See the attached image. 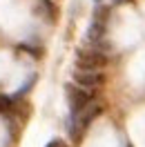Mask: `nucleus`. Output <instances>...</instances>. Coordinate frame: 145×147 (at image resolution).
<instances>
[{
  "label": "nucleus",
  "mask_w": 145,
  "mask_h": 147,
  "mask_svg": "<svg viewBox=\"0 0 145 147\" xmlns=\"http://www.w3.org/2000/svg\"><path fill=\"white\" fill-rule=\"evenodd\" d=\"M76 65L78 69H89V71H98L107 65V56L98 51V49H91V51H78L76 54Z\"/></svg>",
  "instance_id": "f257e3e1"
},
{
  "label": "nucleus",
  "mask_w": 145,
  "mask_h": 147,
  "mask_svg": "<svg viewBox=\"0 0 145 147\" xmlns=\"http://www.w3.org/2000/svg\"><path fill=\"white\" fill-rule=\"evenodd\" d=\"M65 92H67V100H69V109H72V114H78L81 109H85V107L91 102V94L85 92V87L67 85Z\"/></svg>",
  "instance_id": "f03ea898"
},
{
  "label": "nucleus",
  "mask_w": 145,
  "mask_h": 147,
  "mask_svg": "<svg viewBox=\"0 0 145 147\" xmlns=\"http://www.w3.org/2000/svg\"><path fill=\"white\" fill-rule=\"evenodd\" d=\"M103 80H105L103 74L89 71V69H76V74H74V83L78 87H85V89H94V87L103 85Z\"/></svg>",
  "instance_id": "7ed1b4c3"
},
{
  "label": "nucleus",
  "mask_w": 145,
  "mask_h": 147,
  "mask_svg": "<svg viewBox=\"0 0 145 147\" xmlns=\"http://www.w3.org/2000/svg\"><path fill=\"white\" fill-rule=\"evenodd\" d=\"M36 13H38V16H43L47 22H54V20H56V7H54V2H49V0H40V2L36 5Z\"/></svg>",
  "instance_id": "20e7f679"
},
{
  "label": "nucleus",
  "mask_w": 145,
  "mask_h": 147,
  "mask_svg": "<svg viewBox=\"0 0 145 147\" xmlns=\"http://www.w3.org/2000/svg\"><path fill=\"white\" fill-rule=\"evenodd\" d=\"M103 36H105V22L94 20V22L89 25V29H87V40L94 42V45H98L100 40H103Z\"/></svg>",
  "instance_id": "39448f33"
},
{
  "label": "nucleus",
  "mask_w": 145,
  "mask_h": 147,
  "mask_svg": "<svg viewBox=\"0 0 145 147\" xmlns=\"http://www.w3.org/2000/svg\"><path fill=\"white\" fill-rule=\"evenodd\" d=\"M34 83H36V74H31V76L27 78V83H25V85H20V89L16 92V98H20V96H25V94H27L29 89H31V85H34Z\"/></svg>",
  "instance_id": "423d86ee"
},
{
  "label": "nucleus",
  "mask_w": 145,
  "mask_h": 147,
  "mask_svg": "<svg viewBox=\"0 0 145 147\" xmlns=\"http://www.w3.org/2000/svg\"><path fill=\"white\" fill-rule=\"evenodd\" d=\"M11 107H14V98H9V96H0V114L11 111Z\"/></svg>",
  "instance_id": "0eeeda50"
},
{
  "label": "nucleus",
  "mask_w": 145,
  "mask_h": 147,
  "mask_svg": "<svg viewBox=\"0 0 145 147\" xmlns=\"http://www.w3.org/2000/svg\"><path fill=\"white\" fill-rule=\"evenodd\" d=\"M20 49H22V51H27V54H31L34 58H40V54H43V49H40V47H31V45H20Z\"/></svg>",
  "instance_id": "6e6552de"
},
{
  "label": "nucleus",
  "mask_w": 145,
  "mask_h": 147,
  "mask_svg": "<svg viewBox=\"0 0 145 147\" xmlns=\"http://www.w3.org/2000/svg\"><path fill=\"white\" fill-rule=\"evenodd\" d=\"M45 147H67V143H65V140H60V138H54V140H49Z\"/></svg>",
  "instance_id": "1a4fd4ad"
},
{
  "label": "nucleus",
  "mask_w": 145,
  "mask_h": 147,
  "mask_svg": "<svg viewBox=\"0 0 145 147\" xmlns=\"http://www.w3.org/2000/svg\"><path fill=\"white\" fill-rule=\"evenodd\" d=\"M114 5H129V2H134V0H112Z\"/></svg>",
  "instance_id": "9d476101"
}]
</instances>
